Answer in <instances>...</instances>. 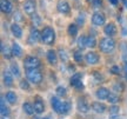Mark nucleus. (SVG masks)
<instances>
[{"label":"nucleus","instance_id":"obj_12","mask_svg":"<svg viewBox=\"0 0 127 119\" xmlns=\"http://www.w3.org/2000/svg\"><path fill=\"white\" fill-rule=\"evenodd\" d=\"M118 32V30H117V26H115V24L113 23H108L106 24V26H104V33L107 36V37H112L113 38L115 34Z\"/></svg>","mask_w":127,"mask_h":119},{"label":"nucleus","instance_id":"obj_9","mask_svg":"<svg viewBox=\"0 0 127 119\" xmlns=\"http://www.w3.org/2000/svg\"><path fill=\"white\" fill-rule=\"evenodd\" d=\"M99 60H100V57L96 52L91 51V52H88V53L85 54V61H86L87 65H96L99 63Z\"/></svg>","mask_w":127,"mask_h":119},{"label":"nucleus","instance_id":"obj_36","mask_svg":"<svg viewBox=\"0 0 127 119\" xmlns=\"http://www.w3.org/2000/svg\"><path fill=\"white\" fill-rule=\"evenodd\" d=\"M19 86H20L21 90H30V84H28V81L25 80V79H21V80H20Z\"/></svg>","mask_w":127,"mask_h":119},{"label":"nucleus","instance_id":"obj_43","mask_svg":"<svg viewBox=\"0 0 127 119\" xmlns=\"http://www.w3.org/2000/svg\"><path fill=\"white\" fill-rule=\"evenodd\" d=\"M1 119H8V116H7V117H4V116H1Z\"/></svg>","mask_w":127,"mask_h":119},{"label":"nucleus","instance_id":"obj_25","mask_svg":"<svg viewBox=\"0 0 127 119\" xmlns=\"http://www.w3.org/2000/svg\"><path fill=\"white\" fill-rule=\"evenodd\" d=\"M119 109L118 105H113L109 107V117L108 119H119Z\"/></svg>","mask_w":127,"mask_h":119},{"label":"nucleus","instance_id":"obj_21","mask_svg":"<svg viewBox=\"0 0 127 119\" xmlns=\"http://www.w3.org/2000/svg\"><path fill=\"white\" fill-rule=\"evenodd\" d=\"M51 105H52V107H53V110L59 115L61 105H63V101H60V99L59 98H57V97H52V98H51Z\"/></svg>","mask_w":127,"mask_h":119},{"label":"nucleus","instance_id":"obj_4","mask_svg":"<svg viewBox=\"0 0 127 119\" xmlns=\"http://www.w3.org/2000/svg\"><path fill=\"white\" fill-rule=\"evenodd\" d=\"M41 66V61L38 57H34V55H28L24 59V67L25 70L28 69H40Z\"/></svg>","mask_w":127,"mask_h":119},{"label":"nucleus","instance_id":"obj_29","mask_svg":"<svg viewBox=\"0 0 127 119\" xmlns=\"http://www.w3.org/2000/svg\"><path fill=\"white\" fill-rule=\"evenodd\" d=\"M67 32L71 37H75L78 34V32H79V27H78L75 24H71V25H68Z\"/></svg>","mask_w":127,"mask_h":119},{"label":"nucleus","instance_id":"obj_34","mask_svg":"<svg viewBox=\"0 0 127 119\" xmlns=\"http://www.w3.org/2000/svg\"><path fill=\"white\" fill-rule=\"evenodd\" d=\"M31 19H32V23H33V25H34L35 27H36V26H39V25L41 24V19H40V17H39V15H38L36 13L32 14V15H31Z\"/></svg>","mask_w":127,"mask_h":119},{"label":"nucleus","instance_id":"obj_20","mask_svg":"<svg viewBox=\"0 0 127 119\" xmlns=\"http://www.w3.org/2000/svg\"><path fill=\"white\" fill-rule=\"evenodd\" d=\"M1 54H2V57L6 58V59H11V58L13 57V54H12V48H9L4 41L1 42Z\"/></svg>","mask_w":127,"mask_h":119},{"label":"nucleus","instance_id":"obj_41","mask_svg":"<svg viewBox=\"0 0 127 119\" xmlns=\"http://www.w3.org/2000/svg\"><path fill=\"white\" fill-rule=\"evenodd\" d=\"M17 20H19V21H20V20H23V18H21V14H20V13H17Z\"/></svg>","mask_w":127,"mask_h":119},{"label":"nucleus","instance_id":"obj_13","mask_svg":"<svg viewBox=\"0 0 127 119\" xmlns=\"http://www.w3.org/2000/svg\"><path fill=\"white\" fill-rule=\"evenodd\" d=\"M0 9H1V12L5 14L11 13L12 9H13L12 2H11L9 0H0Z\"/></svg>","mask_w":127,"mask_h":119},{"label":"nucleus","instance_id":"obj_42","mask_svg":"<svg viewBox=\"0 0 127 119\" xmlns=\"http://www.w3.org/2000/svg\"><path fill=\"white\" fill-rule=\"evenodd\" d=\"M86 1H87V2H90V4H93L95 0H86Z\"/></svg>","mask_w":127,"mask_h":119},{"label":"nucleus","instance_id":"obj_27","mask_svg":"<svg viewBox=\"0 0 127 119\" xmlns=\"http://www.w3.org/2000/svg\"><path fill=\"white\" fill-rule=\"evenodd\" d=\"M72 109V105L69 101H63V105H61V109H60V113L59 115H67L68 112Z\"/></svg>","mask_w":127,"mask_h":119},{"label":"nucleus","instance_id":"obj_19","mask_svg":"<svg viewBox=\"0 0 127 119\" xmlns=\"http://www.w3.org/2000/svg\"><path fill=\"white\" fill-rule=\"evenodd\" d=\"M34 111H35V113H38V115H40V113H42L44 111H45V105H44V101L41 100L39 97H36L35 100H34Z\"/></svg>","mask_w":127,"mask_h":119},{"label":"nucleus","instance_id":"obj_11","mask_svg":"<svg viewBox=\"0 0 127 119\" xmlns=\"http://www.w3.org/2000/svg\"><path fill=\"white\" fill-rule=\"evenodd\" d=\"M2 79H4V85L6 87L13 86L14 76L11 71H4V72H2Z\"/></svg>","mask_w":127,"mask_h":119},{"label":"nucleus","instance_id":"obj_32","mask_svg":"<svg viewBox=\"0 0 127 119\" xmlns=\"http://www.w3.org/2000/svg\"><path fill=\"white\" fill-rule=\"evenodd\" d=\"M107 100H108L111 104H117L119 101V96L115 93V92H111L108 98H107Z\"/></svg>","mask_w":127,"mask_h":119},{"label":"nucleus","instance_id":"obj_7","mask_svg":"<svg viewBox=\"0 0 127 119\" xmlns=\"http://www.w3.org/2000/svg\"><path fill=\"white\" fill-rule=\"evenodd\" d=\"M81 78H82V73H74L72 77H71V79H69L71 86H73L74 88H78V90L82 88L84 85H82Z\"/></svg>","mask_w":127,"mask_h":119},{"label":"nucleus","instance_id":"obj_40","mask_svg":"<svg viewBox=\"0 0 127 119\" xmlns=\"http://www.w3.org/2000/svg\"><path fill=\"white\" fill-rule=\"evenodd\" d=\"M108 1H109V2H111L112 5H117V4H118L119 0H108Z\"/></svg>","mask_w":127,"mask_h":119},{"label":"nucleus","instance_id":"obj_5","mask_svg":"<svg viewBox=\"0 0 127 119\" xmlns=\"http://www.w3.org/2000/svg\"><path fill=\"white\" fill-rule=\"evenodd\" d=\"M23 8H24V12L27 14V15L34 14L36 9V1L35 0H25Z\"/></svg>","mask_w":127,"mask_h":119},{"label":"nucleus","instance_id":"obj_17","mask_svg":"<svg viewBox=\"0 0 127 119\" xmlns=\"http://www.w3.org/2000/svg\"><path fill=\"white\" fill-rule=\"evenodd\" d=\"M92 110L94 111L95 113L102 115V113H105V112H106L107 107H106V105H105V104L100 103V101H94V103L92 104Z\"/></svg>","mask_w":127,"mask_h":119},{"label":"nucleus","instance_id":"obj_8","mask_svg":"<svg viewBox=\"0 0 127 119\" xmlns=\"http://www.w3.org/2000/svg\"><path fill=\"white\" fill-rule=\"evenodd\" d=\"M41 40V32L38 28H32L30 31V36H28V44L30 45H34L35 42Z\"/></svg>","mask_w":127,"mask_h":119},{"label":"nucleus","instance_id":"obj_24","mask_svg":"<svg viewBox=\"0 0 127 119\" xmlns=\"http://www.w3.org/2000/svg\"><path fill=\"white\" fill-rule=\"evenodd\" d=\"M0 113L4 117L9 116V109L7 107L6 103H5V97H1V101H0Z\"/></svg>","mask_w":127,"mask_h":119},{"label":"nucleus","instance_id":"obj_28","mask_svg":"<svg viewBox=\"0 0 127 119\" xmlns=\"http://www.w3.org/2000/svg\"><path fill=\"white\" fill-rule=\"evenodd\" d=\"M77 45L79 47V50H84L85 47H87V37L85 36H80L78 38V41H77Z\"/></svg>","mask_w":127,"mask_h":119},{"label":"nucleus","instance_id":"obj_2","mask_svg":"<svg viewBox=\"0 0 127 119\" xmlns=\"http://www.w3.org/2000/svg\"><path fill=\"white\" fill-rule=\"evenodd\" d=\"M99 48L101 52L104 53H109L115 48V41L112 37H106V38H102L101 40L99 41Z\"/></svg>","mask_w":127,"mask_h":119},{"label":"nucleus","instance_id":"obj_30","mask_svg":"<svg viewBox=\"0 0 127 119\" xmlns=\"http://www.w3.org/2000/svg\"><path fill=\"white\" fill-rule=\"evenodd\" d=\"M9 71L13 73V76L15 78H19L20 77V69H19V66L17 64H11V67H9Z\"/></svg>","mask_w":127,"mask_h":119},{"label":"nucleus","instance_id":"obj_18","mask_svg":"<svg viewBox=\"0 0 127 119\" xmlns=\"http://www.w3.org/2000/svg\"><path fill=\"white\" fill-rule=\"evenodd\" d=\"M11 32L13 34V37H15L17 39H21L23 38V28L20 27L17 23L11 25Z\"/></svg>","mask_w":127,"mask_h":119},{"label":"nucleus","instance_id":"obj_37","mask_svg":"<svg viewBox=\"0 0 127 119\" xmlns=\"http://www.w3.org/2000/svg\"><path fill=\"white\" fill-rule=\"evenodd\" d=\"M111 72L113 74H120V69H119V66H117V65H114V66H112L111 67Z\"/></svg>","mask_w":127,"mask_h":119},{"label":"nucleus","instance_id":"obj_38","mask_svg":"<svg viewBox=\"0 0 127 119\" xmlns=\"http://www.w3.org/2000/svg\"><path fill=\"white\" fill-rule=\"evenodd\" d=\"M59 53H60V58H61V60H64V61H67L68 57L66 55V52H65L64 50H60Z\"/></svg>","mask_w":127,"mask_h":119},{"label":"nucleus","instance_id":"obj_33","mask_svg":"<svg viewBox=\"0 0 127 119\" xmlns=\"http://www.w3.org/2000/svg\"><path fill=\"white\" fill-rule=\"evenodd\" d=\"M96 46V39H95L94 36H88L87 37V47H95Z\"/></svg>","mask_w":127,"mask_h":119},{"label":"nucleus","instance_id":"obj_23","mask_svg":"<svg viewBox=\"0 0 127 119\" xmlns=\"http://www.w3.org/2000/svg\"><path fill=\"white\" fill-rule=\"evenodd\" d=\"M5 98H6V100L8 101V104L11 105H15L17 104V100H18V97L15 94V92L13 91H8L6 94H5Z\"/></svg>","mask_w":127,"mask_h":119},{"label":"nucleus","instance_id":"obj_14","mask_svg":"<svg viewBox=\"0 0 127 119\" xmlns=\"http://www.w3.org/2000/svg\"><path fill=\"white\" fill-rule=\"evenodd\" d=\"M109 90L108 88H106V87H99L98 90H96V92H95V96H96V98L98 99H100V100H105V99H107L109 96Z\"/></svg>","mask_w":127,"mask_h":119},{"label":"nucleus","instance_id":"obj_16","mask_svg":"<svg viewBox=\"0 0 127 119\" xmlns=\"http://www.w3.org/2000/svg\"><path fill=\"white\" fill-rule=\"evenodd\" d=\"M46 57H47V61L50 63V65L55 66V65L58 64V54H57V52H55L54 50L47 51V54H46Z\"/></svg>","mask_w":127,"mask_h":119},{"label":"nucleus","instance_id":"obj_1","mask_svg":"<svg viewBox=\"0 0 127 119\" xmlns=\"http://www.w3.org/2000/svg\"><path fill=\"white\" fill-rule=\"evenodd\" d=\"M41 41L45 45H53L55 41V31L51 26H45L41 31Z\"/></svg>","mask_w":127,"mask_h":119},{"label":"nucleus","instance_id":"obj_10","mask_svg":"<svg viewBox=\"0 0 127 119\" xmlns=\"http://www.w3.org/2000/svg\"><path fill=\"white\" fill-rule=\"evenodd\" d=\"M57 9L61 14H67L71 12V6L66 0H59L58 4H57Z\"/></svg>","mask_w":127,"mask_h":119},{"label":"nucleus","instance_id":"obj_15","mask_svg":"<svg viewBox=\"0 0 127 119\" xmlns=\"http://www.w3.org/2000/svg\"><path fill=\"white\" fill-rule=\"evenodd\" d=\"M78 111L81 112V113H87L90 111V106L87 104V101L84 99V98H79L78 99V104H77Z\"/></svg>","mask_w":127,"mask_h":119},{"label":"nucleus","instance_id":"obj_3","mask_svg":"<svg viewBox=\"0 0 127 119\" xmlns=\"http://www.w3.org/2000/svg\"><path fill=\"white\" fill-rule=\"evenodd\" d=\"M26 77L33 84H40L42 81V73L39 69H28L26 70Z\"/></svg>","mask_w":127,"mask_h":119},{"label":"nucleus","instance_id":"obj_31","mask_svg":"<svg viewBox=\"0 0 127 119\" xmlns=\"http://www.w3.org/2000/svg\"><path fill=\"white\" fill-rule=\"evenodd\" d=\"M73 58H74V60H75V63H78V64H80L82 61V53H81V50H77L73 52Z\"/></svg>","mask_w":127,"mask_h":119},{"label":"nucleus","instance_id":"obj_44","mask_svg":"<svg viewBox=\"0 0 127 119\" xmlns=\"http://www.w3.org/2000/svg\"><path fill=\"white\" fill-rule=\"evenodd\" d=\"M42 119H50V118H48V117H45V118H42Z\"/></svg>","mask_w":127,"mask_h":119},{"label":"nucleus","instance_id":"obj_39","mask_svg":"<svg viewBox=\"0 0 127 119\" xmlns=\"http://www.w3.org/2000/svg\"><path fill=\"white\" fill-rule=\"evenodd\" d=\"M123 70H124V73H125V78L127 79V61H125V63H124Z\"/></svg>","mask_w":127,"mask_h":119},{"label":"nucleus","instance_id":"obj_26","mask_svg":"<svg viewBox=\"0 0 127 119\" xmlns=\"http://www.w3.org/2000/svg\"><path fill=\"white\" fill-rule=\"evenodd\" d=\"M23 110L27 116H32L35 111H34V106L31 103H24L23 104Z\"/></svg>","mask_w":127,"mask_h":119},{"label":"nucleus","instance_id":"obj_6","mask_svg":"<svg viewBox=\"0 0 127 119\" xmlns=\"http://www.w3.org/2000/svg\"><path fill=\"white\" fill-rule=\"evenodd\" d=\"M106 23V17H105V14L102 12H94L93 15H92V24L94 25V26H102L105 25Z\"/></svg>","mask_w":127,"mask_h":119},{"label":"nucleus","instance_id":"obj_35","mask_svg":"<svg viewBox=\"0 0 127 119\" xmlns=\"http://www.w3.org/2000/svg\"><path fill=\"white\" fill-rule=\"evenodd\" d=\"M55 92H57V94L59 97H65L67 94V90H66L64 86H58L57 90H55Z\"/></svg>","mask_w":127,"mask_h":119},{"label":"nucleus","instance_id":"obj_22","mask_svg":"<svg viewBox=\"0 0 127 119\" xmlns=\"http://www.w3.org/2000/svg\"><path fill=\"white\" fill-rule=\"evenodd\" d=\"M12 54H13V57H17V58H19V57H21L23 55V48H21V46L19 45L18 42H15L14 41L13 44H12Z\"/></svg>","mask_w":127,"mask_h":119},{"label":"nucleus","instance_id":"obj_45","mask_svg":"<svg viewBox=\"0 0 127 119\" xmlns=\"http://www.w3.org/2000/svg\"><path fill=\"white\" fill-rule=\"evenodd\" d=\"M35 119H38V118H35Z\"/></svg>","mask_w":127,"mask_h":119}]
</instances>
